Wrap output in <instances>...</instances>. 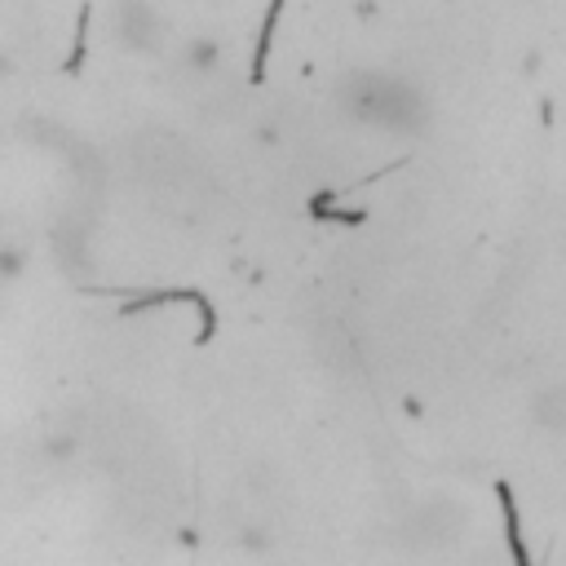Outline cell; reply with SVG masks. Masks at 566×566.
<instances>
[{
	"mask_svg": "<svg viewBox=\"0 0 566 566\" xmlns=\"http://www.w3.org/2000/svg\"><path fill=\"white\" fill-rule=\"evenodd\" d=\"M496 496H500V509H504V540H509V548H513V566H535V562H531V553H526L522 522H518V504H513L509 487L500 482V487H496Z\"/></svg>",
	"mask_w": 566,
	"mask_h": 566,
	"instance_id": "obj_3",
	"label": "cell"
},
{
	"mask_svg": "<svg viewBox=\"0 0 566 566\" xmlns=\"http://www.w3.org/2000/svg\"><path fill=\"white\" fill-rule=\"evenodd\" d=\"M14 72V58L10 54H0V76H10Z\"/></svg>",
	"mask_w": 566,
	"mask_h": 566,
	"instance_id": "obj_8",
	"label": "cell"
},
{
	"mask_svg": "<svg viewBox=\"0 0 566 566\" xmlns=\"http://www.w3.org/2000/svg\"><path fill=\"white\" fill-rule=\"evenodd\" d=\"M28 270V252L14 243H0V283H14Z\"/></svg>",
	"mask_w": 566,
	"mask_h": 566,
	"instance_id": "obj_5",
	"label": "cell"
},
{
	"mask_svg": "<svg viewBox=\"0 0 566 566\" xmlns=\"http://www.w3.org/2000/svg\"><path fill=\"white\" fill-rule=\"evenodd\" d=\"M182 63H186V72H195V76H208L213 67H217V45L213 41H191L186 50H182Z\"/></svg>",
	"mask_w": 566,
	"mask_h": 566,
	"instance_id": "obj_4",
	"label": "cell"
},
{
	"mask_svg": "<svg viewBox=\"0 0 566 566\" xmlns=\"http://www.w3.org/2000/svg\"><path fill=\"white\" fill-rule=\"evenodd\" d=\"M239 544H243V548H252V553H265V548L274 544V535H270L265 526H243V535H239Z\"/></svg>",
	"mask_w": 566,
	"mask_h": 566,
	"instance_id": "obj_6",
	"label": "cell"
},
{
	"mask_svg": "<svg viewBox=\"0 0 566 566\" xmlns=\"http://www.w3.org/2000/svg\"><path fill=\"white\" fill-rule=\"evenodd\" d=\"M111 32L124 50L133 54H155L164 45V14L151 0H116L111 10Z\"/></svg>",
	"mask_w": 566,
	"mask_h": 566,
	"instance_id": "obj_2",
	"label": "cell"
},
{
	"mask_svg": "<svg viewBox=\"0 0 566 566\" xmlns=\"http://www.w3.org/2000/svg\"><path fill=\"white\" fill-rule=\"evenodd\" d=\"M72 451H76V438H72V434H58V438L45 443V456H50V460H67Z\"/></svg>",
	"mask_w": 566,
	"mask_h": 566,
	"instance_id": "obj_7",
	"label": "cell"
},
{
	"mask_svg": "<svg viewBox=\"0 0 566 566\" xmlns=\"http://www.w3.org/2000/svg\"><path fill=\"white\" fill-rule=\"evenodd\" d=\"M341 107L363 120V124H377V129H416L425 107L421 98L403 85V80H390V76H355L341 85Z\"/></svg>",
	"mask_w": 566,
	"mask_h": 566,
	"instance_id": "obj_1",
	"label": "cell"
}]
</instances>
